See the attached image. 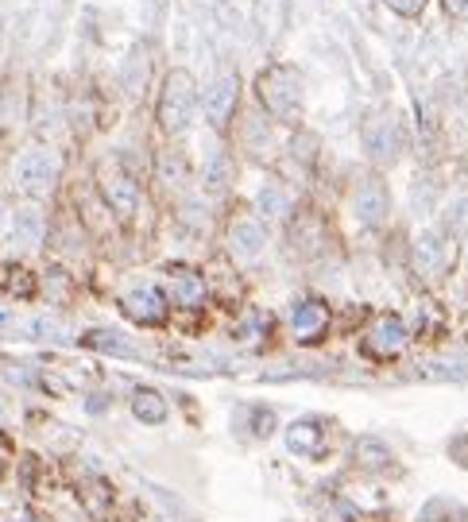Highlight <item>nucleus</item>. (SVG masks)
<instances>
[{
  "instance_id": "1",
  "label": "nucleus",
  "mask_w": 468,
  "mask_h": 522,
  "mask_svg": "<svg viewBox=\"0 0 468 522\" xmlns=\"http://www.w3.org/2000/svg\"><path fill=\"white\" fill-rule=\"evenodd\" d=\"M256 93H260V105L279 120H294L302 113V74L294 70L291 62L267 66L264 74L256 78Z\"/></svg>"
},
{
  "instance_id": "2",
  "label": "nucleus",
  "mask_w": 468,
  "mask_h": 522,
  "mask_svg": "<svg viewBox=\"0 0 468 522\" xmlns=\"http://www.w3.org/2000/svg\"><path fill=\"white\" fill-rule=\"evenodd\" d=\"M194 109H198V86L190 70H171L163 82V97H159V124L163 132L182 136L194 124Z\"/></svg>"
},
{
  "instance_id": "3",
  "label": "nucleus",
  "mask_w": 468,
  "mask_h": 522,
  "mask_svg": "<svg viewBox=\"0 0 468 522\" xmlns=\"http://www.w3.org/2000/svg\"><path fill=\"white\" fill-rule=\"evenodd\" d=\"M16 186L31 194V198H43V194H51V186H55V178H59V155L51 151V147H28V151H20L16 155Z\"/></svg>"
},
{
  "instance_id": "4",
  "label": "nucleus",
  "mask_w": 468,
  "mask_h": 522,
  "mask_svg": "<svg viewBox=\"0 0 468 522\" xmlns=\"http://www.w3.org/2000/svg\"><path fill=\"white\" fill-rule=\"evenodd\" d=\"M236 101H240V78H236L233 70H221V74H213V78L205 82L202 105L213 128H225V124L233 120Z\"/></svg>"
},
{
  "instance_id": "5",
  "label": "nucleus",
  "mask_w": 468,
  "mask_h": 522,
  "mask_svg": "<svg viewBox=\"0 0 468 522\" xmlns=\"http://www.w3.org/2000/svg\"><path fill=\"white\" fill-rule=\"evenodd\" d=\"M364 147L376 163H395L403 155V128L391 113H376L368 124H364Z\"/></svg>"
},
{
  "instance_id": "6",
  "label": "nucleus",
  "mask_w": 468,
  "mask_h": 522,
  "mask_svg": "<svg viewBox=\"0 0 468 522\" xmlns=\"http://www.w3.org/2000/svg\"><path fill=\"white\" fill-rule=\"evenodd\" d=\"M120 310L136 321V325L155 329V325L167 321V298H163V290L151 287V283H136L132 290L120 294Z\"/></svg>"
},
{
  "instance_id": "7",
  "label": "nucleus",
  "mask_w": 468,
  "mask_h": 522,
  "mask_svg": "<svg viewBox=\"0 0 468 522\" xmlns=\"http://www.w3.org/2000/svg\"><path fill=\"white\" fill-rule=\"evenodd\" d=\"M403 348H407V325H403V318L380 314V318L368 325V333H364V352H368L372 360H395Z\"/></svg>"
},
{
  "instance_id": "8",
  "label": "nucleus",
  "mask_w": 468,
  "mask_h": 522,
  "mask_svg": "<svg viewBox=\"0 0 468 522\" xmlns=\"http://www.w3.org/2000/svg\"><path fill=\"white\" fill-rule=\"evenodd\" d=\"M101 198L105 205L117 213V217H136V209H140V186H136V178L132 174H124L120 167H105L101 171Z\"/></svg>"
},
{
  "instance_id": "9",
  "label": "nucleus",
  "mask_w": 468,
  "mask_h": 522,
  "mask_svg": "<svg viewBox=\"0 0 468 522\" xmlns=\"http://www.w3.org/2000/svg\"><path fill=\"white\" fill-rule=\"evenodd\" d=\"M352 213L364 229H380L383 221L391 217V194L380 178H364L356 186V198H352Z\"/></svg>"
},
{
  "instance_id": "10",
  "label": "nucleus",
  "mask_w": 468,
  "mask_h": 522,
  "mask_svg": "<svg viewBox=\"0 0 468 522\" xmlns=\"http://www.w3.org/2000/svg\"><path fill=\"white\" fill-rule=\"evenodd\" d=\"M325 329H329V306H325L322 298H302V302H294L291 333H294L298 345H314V341H322Z\"/></svg>"
},
{
  "instance_id": "11",
  "label": "nucleus",
  "mask_w": 468,
  "mask_h": 522,
  "mask_svg": "<svg viewBox=\"0 0 468 522\" xmlns=\"http://www.w3.org/2000/svg\"><path fill=\"white\" fill-rule=\"evenodd\" d=\"M414 267H418V275H426V279H434L441 275L445 267H449V244H445V236L434 229L418 232V240H414Z\"/></svg>"
},
{
  "instance_id": "12",
  "label": "nucleus",
  "mask_w": 468,
  "mask_h": 522,
  "mask_svg": "<svg viewBox=\"0 0 468 522\" xmlns=\"http://www.w3.org/2000/svg\"><path fill=\"white\" fill-rule=\"evenodd\" d=\"M287 16H291V4H287V0H256V8H252V28H256L264 47L279 43V35L287 28Z\"/></svg>"
},
{
  "instance_id": "13",
  "label": "nucleus",
  "mask_w": 468,
  "mask_h": 522,
  "mask_svg": "<svg viewBox=\"0 0 468 522\" xmlns=\"http://www.w3.org/2000/svg\"><path fill=\"white\" fill-rule=\"evenodd\" d=\"M229 248H233V256H240V260H256L267 248L264 221H256V217H236L233 229H229Z\"/></svg>"
},
{
  "instance_id": "14",
  "label": "nucleus",
  "mask_w": 468,
  "mask_h": 522,
  "mask_svg": "<svg viewBox=\"0 0 468 522\" xmlns=\"http://www.w3.org/2000/svg\"><path fill=\"white\" fill-rule=\"evenodd\" d=\"M167 275H171V294H175V302H182V306H202L205 302L202 271H194V267H186V263H175Z\"/></svg>"
},
{
  "instance_id": "15",
  "label": "nucleus",
  "mask_w": 468,
  "mask_h": 522,
  "mask_svg": "<svg viewBox=\"0 0 468 522\" xmlns=\"http://www.w3.org/2000/svg\"><path fill=\"white\" fill-rule=\"evenodd\" d=\"M287 445L298 457H318L325 445V426L314 422V418H302V422H291L287 426Z\"/></svg>"
},
{
  "instance_id": "16",
  "label": "nucleus",
  "mask_w": 468,
  "mask_h": 522,
  "mask_svg": "<svg viewBox=\"0 0 468 522\" xmlns=\"http://www.w3.org/2000/svg\"><path fill=\"white\" fill-rule=\"evenodd\" d=\"M43 232H47V221H43V209H39V205H24V209L12 213V240H16L20 248L39 244Z\"/></svg>"
},
{
  "instance_id": "17",
  "label": "nucleus",
  "mask_w": 468,
  "mask_h": 522,
  "mask_svg": "<svg viewBox=\"0 0 468 522\" xmlns=\"http://www.w3.org/2000/svg\"><path fill=\"white\" fill-rule=\"evenodd\" d=\"M132 414L144 422V426H163L167 422V399L155 391V387H136V395H132Z\"/></svg>"
},
{
  "instance_id": "18",
  "label": "nucleus",
  "mask_w": 468,
  "mask_h": 522,
  "mask_svg": "<svg viewBox=\"0 0 468 522\" xmlns=\"http://www.w3.org/2000/svg\"><path fill=\"white\" fill-rule=\"evenodd\" d=\"M229 182H233V163H229V155H225V151H213V155L205 159V174H202L205 194H225Z\"/></svg>"
},
{
  "instance_id": "19",
  "label": "nucleus",
  "mask_w": 468,
  "mask_h": 522,
  "mask_svg": "<svg viewBox=\"0 0 468 522\" xmlns=\"http://www.w3.org/2000/svg\"><path fill=\"white\" fill-rule=\"evenodd\" d=\"M82 345H86V348H97V352H117V356H136V348H132V341H128V337H120V333H113V329H93V333H86V337H82Z\"/></svg>"
},
{
  "instance_id": "20",
  "label": "nucleus",
  "mask_w": 468,
  "mask_h": 522,
  "mask_svg": "<svg viewBox=\"0 0 468 522\" xmlns=\"http://www.w3.org/2000/svg\"><path fill=\"white\" fill-rule=\"evenodd\" d=\"M256 202H260V213H267V217H287V209H291V190L279 186V182H264Z\"/></svg>"
},
{
  "instance_id": "21",
  "label": "nucleus",
  "mask_w": 468,
  "mask_h": 522,
  "mask_svg": "<svg viewBox=\"0 0 468 522\" xmlns=\"http://www.w3.org/2000/svg\"><path fill=\"white\" fill-rule=\"evenodd\" d=\"M271 329V318H264L260 310H252L248 318L236 325V337L244 341V345H256V341H264V333Z\"/></svg>"
},
{
  "instance_id": "22",
  "label": "nucleus",
  "mask_w": 468,
  "mask_h": 522,
  "mask_svg": "<svg viewBox=\"0 0 468 522\" xmlns=\"http://www.w3.org/2000/svg\"><path fill=\"white\" fill-rule=\"evenodd\" d=\"M24 337H35V341H59L62 337V321L51 318V314H43V318H31L24 325Z\"/></svg>"
},
{
  "instance_id": "23",
  "label": "nucleus",
  "mask_w": 468,
  "mask_h": 522,
  "mask_svg": "<svg viewBox=\"0 0 468 522\" xmlns=\"http://www.w3.org/2000/svg\"><path fill=\"white\" fill-rule=\"evenodd\" d=\"M445 232H453V236L468 232V194H461V198H453V202L445 205Z\"/></svg>"
},
{
  "instance_id": "24",
  "label": "nucleus",
  "mask_w": 468,
  "mask_h": 522,
  "mask_svg": "<svg viewBox=\"0 0 468 522\" xmlns=\"http://www.w3.org/2000/svg\"><path fill=\"white\" fill-rule=\"evenodd\" d=\"M356 461L364 464V468H387V464H391V453L383 449L380 441H360V445H356Z\"/></svg>"
},
{
  "instance_id": "25",
  "label": "nucleus",
  "mask_w": 468,
  "mask_h": 522,
  "mask_svg": "<svg viewBox=\"0 0 468 522\" xmlns=\"http://www.w3.org/2000/svg\"><path fill=\"white\" fill-rule=\"evenodd\" d=\"M124 86H128V93H140L147 86V62L140 66V47L124 62Z\"/></svg>"
},
{
  "instance_id": "26",
  "label": "nucleus",
  "mask_w": 468,
  "mask_h": 522,
  "mask_svg": "<svg viewBox=\"0 0 468 522\" xmlns=\"http://www.w3.org/2000/svg\"><path fill=\"white\" fill-rule=\"evenodd\" d=\"M159 178L163 182H182L186 178V163H182V155H159Z\"/></svg>"
},
{
  "instance_id": "27",
  "label": "nucleus",
  "mask_w": 468,
  "mask_h": 522,
  "mask_svg": "<svg viewBox=\"0 0 468 522\" xmlns=\"http://www.w3.org/2000/svg\"><path fill=\"white\" fill-rule=\"evenodd\" d=\"M8 290L20 294V298H31V294H35V279H31L24 267H12V275H8Z\"/></svg>"
},
{
  "instance_id": "28",
  "label": "nucleus",
  "mask_w": 468,
  "mask_h": 522,
  "mask_svg": "<svg viewBox=\"0 0 468 522\" xmlns=\"http://www.w3.org/2000/svg\"><path fill=\"white\" fill-rule=\"evenodd\" d=\"M395 16H403V20H414V16H422V8H426V0H383Z\"/></svg>"
},
{
  "instance_id": "29",
  "label": "nucleus",
  "mask_w": 468,
  "mask_h": 522,
  "mask_svg": "<svg viewBox=\"0 0 468 522\" xmlns=\"http://www.w3.org/2000/svg\"><path fill=\"white\" fill-rule=\"evenodd\" d=\"M82 495H86V503H89V511H101V507H105V499H109V488H105V484H86V488H82Z\"/></svg>"
},
{
  "instance_id": "30",
  "label": "nucleus",
  "mask_w": 468,
  "mask_h": 522,
  "mask_svg": "<svg viewBox=\"0 0 468 522\" xmlns=\"http://www.w3.org/2000/svg\"><path fill=\"white\" fill-rule=\"evenodd\" d=\"M441 8H445L453 20H468V0H441Z\"/></svg>"
},
{
  "instance_id": "31",
  "label": "nucleus",
  "mask_w": 468,
  "mask_h": 522,
  "mask_svg": "<svg viewBox=\"0 0 468 522\" xmlns=\"http://www.w3.org/2000/svg\"><path fill=\"white\" fill-rule=\"evenodd\" d=\"M159 8H163V0H140V12H144L147 24H155V20H159Z\"/></svg>"
},
{
  "instance_id": "32",
  "label": "nucleus",
  "mask_w": 468,
  "mask_h": 522,
  "mask_svg": "<svg viewBox=\"0 0 468 522\" xmlns=\"http://www.w3.org/2000/svg\"><path fill=\"white\" fill-rule=\"evenodd\" d=\"M4 522H35V519H31L28 511H20V515H12V519H4Z\"/></svg>"
}]
</instances>
